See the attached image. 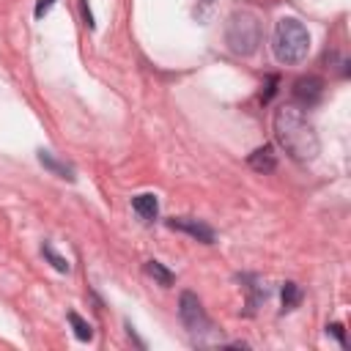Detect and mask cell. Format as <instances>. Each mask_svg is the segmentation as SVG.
I'll list each match as a JSON object with an SVG mask.
<instances>
[{
	"instance_id": "6da1fadb",
	"label": "cell",
	"mask_w": 351,
	"mask_h": 351,
	"mask_svg": "<svg viewBox=\"0 0 351 351\" xmlns=\"http://www.w3.org/2000/svg\"><path fill=\"white\" fill-rule=\"evenodd\" d=\"M274 137L280 143V148L296 159V162H313L318 156V134L313 129V123L304 118V112L293 104H282L277 112H274Z\"/></svg>"
},
{
	"instance_id": "7a4b0ae2",
	"label": "cell",
	"mask_w": 351,
	"mask_h": 351,
	"mask_svg": "<svg viewBox=\"0 0 351 351\" xmlns=\"http://www.w3.org/2000/svg\"><path fill=\"white\" fill-rule=\"evenodd\" d=\"M274 58L285 66L302 63L310 52V33L296 16H282L274 25V38H271Z\"/></svg>"
},
{
	"instance_id": "3957f363",
	"label": "cell",
	"mask_w": 351,
	"mask_h": 351,
	"mask_svg": "<svg viewBox=\"0 0 351 351\" xmlns=\"http://www.w3.org/2000/svg\"><path fill=\"white\" fill-rule=\"evenodd\" d=\"M225 44L233 55H252L261 44V19L250 8H236L225 25Z\"/></svg>"
},
{
	"instance_id": "277c9868",
	"label": "cell",
	"mask_w": 351,
	"mask_h": 351,
	"mask_svg": "<svg viewBox=\"0 0 351 351\" xmlns=\"http://www.w3.org/2000/svg\"><path fill=\"white\" fill-rule=\"evenodd\" d=\"M178 315L184 321V326L192 332V335H206L211 332V321L200 304V299L192 293V291H184L181 299H178Z\"/></svg>"
},
{
	"instance_id": "5b68a950",
	"label": "cell",
	"mask_w": 351,
	"mask_h": 351,
	"mask_svg": "<svg viewBox=\"0 0 351 351\" xmlns=\"http://www.w3.org/2000/svg\"><path fill=\"white\" fill-rule=\"evenodd\" d=\"M293 101L296 104H302V107H315L318 101H321V96H324V82L318 80V77H299L296 82H293Z\"/></svg>"
},
{
	"instance_id": "8992f818",
	"label": "cell",
	"mask_w": 351,
	"mask_h": 351,
	"mask_svg": "<svg viewBox=\"0 0 351 351\" xmlns=\"http://www.w3.org/2000/svg\"><path fill=\"white\" fill-rule=\"evenodd\" d=\"M167 228L184 230V233H189L192 239H197V241H203V244H211V241H214V230H211L206 222L192 219V217H173V219H167Z\"/></svg>"
},
{
	"instance_id": "52a82bcc",
	"label": "cell",
	"mask_w": 351,
	"mask_h": 351,
	"mask_svg": "<svg viewBox=\"0 0 351 351\" xmlns=\"http://www.w3.org/2000/svg\"><path fill=\"white\" fill-rule=\"evenodd\" d=\"M132 208L137 211L140 219L151 222V219H156V214H159V200H156V195L143 192V195H134V197H132Z\"/></svg>"
},
{
	"instance_id": "ba28073f",
	"label": "cell",
	"mask_w": 351,
	"mask_h": 351,
	"mask_svg": "<svg viewBox=\"0 0 351 351\" xmlns=\"http://www.w3.org/2000/svg\"><path fill=\"white\" fill-rule=\"evenodd\" d=\"M250 167L252 170H258V173H271L274 170V165H277V159H274V151H271V145H261V148H255L252 154H250Z\"/></svg>"
},
{
	"instance_id": "9c48e42d",
	"label": "cell",
	"mask_w": 351,
	"mask_h": 351,
	"mask_svg": "<svg viewBox=\"0 0 351 351\" xmlns=\"http://www.w3.org/2000/svg\"><path fill=\"white\" fill-rule=\"evenodd\" d=\"M38 162L47 167V170H52L55 176H60V178H69V181H74V170H71V165H66V162H58L49 151H38Z\"/></svg>"
},
{
	"instance_id": "30bf717a",
	"label": "cell",
	"mask_w": 351,
	"mask_h": 351,
	"mask_svg": "<svg viewBox=\"0 0 351 351\" xmlns=\"http://www.w3.org/2000/svg\"><path fill=\"white\" fill-rule=\"evenodd\" d=\"M145 274H148V277H154V280H156L159 285H165V288H167V285H173V280H176V277H173V271H170V269H165L159 261H148V263H145Z\"/></svg>"
},
{
	"instance_id": "8fae6325",
	"label": "cell",
	"mask_w": 351,
	"mask_h": 351,
	"mask_svg": "<svg viewBox=\"0 0 351 351\" xmlns=\"http://www.w3.org/2000/svg\"><path fill=\"white\" fill-rule=\"evenodd\" d=\"M299 302H302V288H299L296 282H285V285H282V310L288 313V310H293Z\"/></svg>"
},
{
	"instance_id": "7c38bea8",
	"label": "cell",
	"mask_w": 351,
	"mask_h": 351,
	"mask_svg": "<svg viewBox=\"0 0 351 351\" xmlns=\"http://www.w3.org/2000/svg\"><path fill=\"white\" fill-rule=\"evenodd\" d=\"M69 321H71V326H74V335L80 337V340H90L93 337V329H90V324H85L77 313H69Z\"/></svg>"
},
{
	"instance_id": "4fadbf2b",
	"label": "cell",
	"mask_w": 351,
	"mask_h": 351,
	"mask_svg": "<svg viewBox=\"0 0 351 351\" xmlns=\"http://www.w3.org/2000/svg\"><path fill=\"white\" fill-rule=\"evenodd\" d=\"M41 255H44V258H47L58 271H69V261H66V258H60V255L52 250V244H44V247H41Z\"/></svg>"
},
{
	"instance_id": "5bb4252c",
	"label": "cell",
	"mask_w": 351,
	"mask_h": 351,
	"mask_svg": "<svg viewBox=\"0 0 351 351\" xmlns=\"http://www.w3.org/2000/svg\"><path fill=\"white\" fill-rule=\"evenodd\" d=\"M211 8H214V0H197V19H208Z\"/></svg>"
},
{
	"instance_id": "9a60e30c",
	"label": "cell",
	"mask_w": 351,
	"mask_h": 351,
	"mask_svg": "<svg viewBox=\"0 0 351 351\" xmlns=\"http://www.w3.org/2000/svg\"><path fill=\"white\" fill-rule=\"evenodd\" d=\"M326 335H335V337L340 340V346H343V348L348 346V343H346V335H343V326H340V324H329V326H326Z\"/></svg>"
},
{
	"instance_id": "2e32d148",
	"label": "cell",
	"mask_w": 351,
	"mask_h": 351,
	"mask_svg": "<svg viewBox=\"0 0 351 351\" xmlns=\"http://www.w3.org/2000/svg\"><path fill=\"white\" fill-rule=\"evenodd\" d=\"M55 3H58V0H38V3H36V11H33V14H36V19H41V16L55 5Z\"/></svg>"
},
{
	"instance_id": "e0dca14e",
	"label": "cell",
	"mask_w": 351,
	"mask_h": 351,
	"mask_svg": "<svg viewBox=\"0 0 351 351\" xmlns=\"http://www.w3.org/2000/svg\"><path fill=\"white\" fill-rule=\"evenodd\" d=\"M274 85H277V77H274V74H271V77H269V80H266V93H263V96H261V99H263V101H269V99H271V96H274V90H277V88H274Z\"/></svg>"
},
{
	"instance_id": "ac0fdd59",
	"label": "cell",
	"mask_w": 351,
	"mask_h": 351,
	"mask_svg": "<svg viewBox=\"0 0 351 351\" xmlns=\"http://www.w3.org/2000/svg\"><path fill=\"white\" fill-rule=\"evenodd\" d=\"M80 8H82V19L88 27H93V16H90V8H88V0H80Z\"/></svg>"
}]
</instances>
